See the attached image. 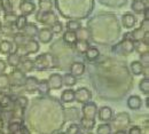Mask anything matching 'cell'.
I'll return each mask as SVG.
<instances>
[{"label": "cell", "mask_w": 149, "mask_h": 134, "mask_svg": "<svg viewBox=\"0 0 149 134\" xmlns=\"http://www.w3.org/2000/svg\"><path fill=\"white\" fill-rule=\"evenodd\" d=\"M33 64H35V68L38 69V70H45V69H49V68H55L57 65L55 58L49 53H45V54L38 55L37 58L33 60Z\"/></svg>", "instance_id": "obj_1"}, {"label": "cell", "mask_w": 149, "mask_h": 134, "mask_svg": "<svg viewBox=\"0 0 149 134\" xmlns=\"http://www.w3.org/2000/svg\"><path fill=\"white\" fill-rule=\"evenodd\" d=\"M39 51V44L33 38L29 39L24 45L22 46H16V51L15 53L19 54L21 58L23 56H28L29 54H35Z\"/></svg>", "instance_id": "obj_2"}, {"label": "cell", "mask_w": 149, "mask_h": 134, "mask_svg": "<svg viewBox=\"0 0 149 134\" xmlns=\"http://www.w3.org/2000/svg\"><path fill=\"white\" fill-rule=\"evenodd\" d=\"M9 81H10V86H15V87H21L24 85V81H25V74L19 69V68H15L9 75Z\"/></svg>", "instance_id": "obj_3"}, {"label": "cell", "mask_w": 149, "mask_h": 134, "mask_svg": "<svg viewBox=\"0 0 149 134\" xmlns=\"http://www.w3.org/2000/svg\"><path fill=\"white\" fill-rule=\"evenodd\" d=\"M36 19H37L38 22L45 24V25H52L53 23H55L56 21H57V16L52 10H48V12L39 10L36 14Z\"/></svg>", "instance_id": "obj_4"}, {"label": "cell", "mask_w": 149, "mask_h": 134, "mask_svg": "<svg viewBox=\"0 0 149 134\" xmlns=\"http://www.w3.org/2000/svg\"><path fill=\"white\" fill-rule=\"evenodd\" d=\"M130 124V116L126 112H120L115 117L112 122V126L116 130H125V127Z\"/></svg>", "instance_id": "obj_5"}, {"label": "cell", "mask_w": 149, "mask_h": 134, "mask_svg": "<svg viewBox=\"0 0 149 134\" xmlns=\"http://www.w3.org/2000/svg\"><path fill=\"white\" fill-rule=\"evenodd\" d=\"M92 99V93L90 90H87L86 87H80L78 88L76 92H74V100L78 102V103H86L88 101H91Z\"/></svg>", "instance_id": "obj_6"}, {"label": "cell", "mask_w": 149, "mask_h": 134, "mask_svg": "<svg viewBox=\"0 0 149 134\" xmlns=\"http://www.w3.org/2000/svg\"><path fill=\"white\" fill-rule=\"evenodd\" d=\"M81 111H83L84 117L90 118V119H95V116H96V112H97V107H96L95 103L88 101V102L84 103Z\"/></svg>", "instance_id": "obj_7"}, {"label": "cell", "mask_w": 149, "mask_h": 134, "mask_svg": "<svg viewBox=\"0 0 149 134\" xmlns=\"http://www.w3.org/2000/svg\"><path fill=\"white\" fill-rule=\"evenodd\" d=\"M47 84H48L49 90H60L63 86L62 76L60 74H52L47 80Z\"/></svg>", "instance_id": "obj_8"}, {"label": "cell", "mask_w": 149, "mask_h": 134, "mask_svg": "<svg viewBox=\"0 0 149 134\" xmlns=\"http://www.w3.org/2000/svg\"><path fill=\"white\" fill-rule=\"evenodd\" d=\"M19 10L23 15H30L35 13L36 10V5L31 0H23L19 2Z\"/></svg>", "instance_id": "obj_9"}, {"label": "cell", "mask_w": 149, "mask_h": 134, "mask_svg": "<svg viewBox=\"0 0 149 134\" xmlns=\"http://www.w3.org/2000/svg\"><path fill=\"white\" fill-rule=\"evenodd\" d=\"M37 37L41 44H48V42H51V40L53 39V32H52L51 29H48V28L39 29V30H38Z\"/></svg>", "instance_id": "obj_10"}, {"label": "cell", "mask_w": 149, "mask_h": 134, "mask_svg": "<svg viewBox=\"0 0 149 134\" xmlns=\"http://www.w3.org/2000/svg\"><path fill=\"white\" fill-rule=\"evenodd\" d=\"M118 47L120 48L122 53H124V54H131L134 51V41L129 38H124L118 44Z\"/></svg>", "instance_id": "obj_11"}, {"label": "cell", "mask_w": 149, "mask_h": 134, "mask_svg": "<svg viewBox=\"0 0 149 134\" xmlns=\"http://www.w3.org/2000/svg\"><path fill=\"white\" fill-rule=\"evenodd\" d=\"M38 83H39V80H38V78H36V77H26L23 86H24V88H25L26 92L33 93V92L37 91Z\"/></svg>", "instance_id": "obj_12"}, {"label": "cell", "mask_w": 149, "mask_h": 134, "mask_svg": "<svg viewBox=\"0 0 149 134\" xmlns=\"http://www.w3.org/2000/svg\"><path fill=\"white\" fill-rule=\"evenodd\" d=\"M97 115H99V119L103 123H107L109 120L112 119V110L111 108L109 107H101L97 111Z\"/></svg>", "instance_id": "obj_13"}, {"label": "cell", "mask_w": 149, "mask_h": 134, "mask_svg": "<svg viewBox=\"0 0 149 134\" xmlns=\"http://www.w3.org/2000/svg\"><path fill=\"white\" fill-rule=\"evenodd\" d=\"M38 30L39 29L35 23H26V25L24 26V29L22 31H23V35H25L28 38H35V37H37Z\"/></svg>", "instance_id": "obj_14"}, {"label": "cell", "mask_w": 149, "mask_h": 134, "mask_svg": "<svg viewBox=\"0 0 149 134\" xmlns=\"http://www.w3.org/2000/svg\"><path fill=\"white\" fill-rule=\"evenodd\" d=\"M146 33H147V32H145L141 28H138V29H134L133 32H127V33H125V37H124V38H129V39H131V40H133V41H139V40H142V39H143Z\"/></svg>", "instance_id": "obj_15"}, {"label": "cell", "mask_w": 149, "mask_h": 134, "mask_svg": "<svg viewBox=\"0 0 149 134\" xmlns=\"http://www.w3.org/2000/svg\"><path fill=\"white\" fill-rule=\"evenodd\" d=\"M122 23H123L124 28L132 29V28H134V25L136 23V19H135V16L132 13H125L122 16Z\"/></svg>", "instance_id": "obj_16"}, {"label": "cell", "mask_w": 149, "mask_h": 134, "mask_svg": "<svg viewBox=\"0 0 149 134\" xmlns=\"http://www.w3.org/2000/svg\"><path fill=\"white\" fill-rule=\"evenodd\" d=\"M127 107L132 110H138L142 107V100L139 95H131L127 99Z\"/></svg>", "instance_id": "obj_17"}, {"label": "cell", "mask_w": 149, "mask_h": 134, "mask_svg": "<svg viewBox=\"0 0 149 134\" xmlns=\"http://www.w3.org/2000/svg\"><path fill=\"white\" fill-rule=\"evenodd\" d=\"M85 72V64L81 62H74L70 67V74H72L74 76L79 77L84 75Z\"/></svg>", "instance_id": "obj_18"}, {"label": "cell", "mask_w": 149, "mask_h": 134, "mask_svg": "<svg viewBox=\"0 0 149 134\" xmlns=\"http://www.w3.org/2000/svg\"><path fill=\"white\" fill-rule=\"evenodd\" d=\"M148 6L145 3L143 0H133L132 1V5H131V8L133 9V12L135 14H142L143 10L147 8Z\"/></svg>", "instance_id": "obj_19"}, {"label": "cell", "mask_w": 149, "mask_h": 134, "mask_svg": "<svg viewBox=\"0 0 149 134\" xmlns=\"http://www.w3.org/2000/svg\"><path fill=\"white\" fill-rule=\"evenodd\" d=\"M21 62H22V58L16 53H9L7 56V61H6V63H8L13 68H19Z\"/></svg>", "instance_id": "obj_20"}, {"label": "cell", "mask_w": 149, "mask_h": 134, "mask_svg": "<svg viewBox=\"0 0 149 134\" xmlns=\"http://www.w3.org/2000/svg\"><path fill=\"white\" fill-rule=\"evenodd\" d=\"M134 51H136L139 54H143V53H148L149 52V45L148 42L143 41V40H139V41H134Z\"/></svg>", "instance_id": "obj_21"}, {"label": "cell", "mask_w": 149, "mask_h": 134, "mask_svg": "<svg viewBox=\"0 0 149 134\" xmlns=\"http://www.w3.org/2000/svg\"><path fill=\"white\" fill-rule=\"evenodd\" d=\"M131 71L135 76H140L145 72V67L141 64L140 61H133L131 63Z\"/></svg>", "instance_id": "obj_22"}, {"label": "cell", "mask_w": 149, "mask_h": 134, "mask_svg": "<svg viewBox=\"0 0 149 134\" xmlns=\"http://www.w3.org/2000/svg\"><path fill=\"white\" fill-rule=\"evenodd\" d=\"M74 47H76V51H77L78 53H80V54H85L86 51H87L88 47H90V44H88L87 40H78V39H77V41L74 42Z\"/></svg>", "instance_id": "obj_23"}, {"label": "cell", "mask_w": 149, "mask_h": 134, "mask_svg": "<svg viewBox=\"0 0 149 134\" xmlns=\"http://www.w3.org/2000/svg\"><path fill=\"white\" fill-rule=\"evenodd\" d=\"M63 41L68 45H74V42L77 41V33L76 31H69L67 30L63 33Z\"/></svg>", "instance_id": "obj_24"}, {"label": "cell", "mask_w": 149, "mask_h": 134, "mask_svg": "<svg viewBox=\"0 0 149 134\" xmlns=\"http://www.w3.org/2000/svg\"><path fill=\"white\" fill-rule=\"evenodd\" d=\"M19 65H21V70H22L24 74L30 72V71H32V69H35L33 60H31V58H25V60H23Z\"/></svg>", "instance_id": "obj_25"}, {"label": "cell", "mask_w": 149, "mask_h": 134, "mask_svg": "<svg viewBox=\"0 0 149 134\" xmlns=\"http://www.w3.org/2000/svg\"><path fill=\"white\" fill-rule=\"evenodd\" d=\"M62 81H63L64 86L72 87L77 84V77L74 76L72 74H65L64 76H62Z\"/></svg>", "instance_id": "obj_26"}, {"label": "cell", "mask_w": 149, "mask_h": 134, "mask_svg": "<svg viewBox=\"0 0 149 134\" xmlns=\"http://www.w3.org/2000/svg\"><path fill=\"white\" fill-rule=\"evenodd\" d=\"M13 49V44L8 40H1L0 41V53L3 55H8L9 53H12Z\"/></svg>", "instance_id": "obj_27"}, {"label": "cell", "mask_w": 149, "mask_h": 134, "mask_svg": "<svg viewBox=\"0 0 149 134\" xmlns=\"http://www.w3.org/2000/svg\"><path fill=\"white\" fill-rule=\"evenodd\" d=\"M85 56H86V58L88 61L93 62V61H95L96 58L100 56V51L96 47H88V49L85 53Z\"/></svg>", "instance_id": "obj_28"}, {"label": "cell", "mask_w": 149, "mask_h": 134, "mask_svg": "<svg viewBox=\"0 0 149 134\" xmlns=\"http://www.w3.org/2000/svg\"><path fill=\"white\" fill-rule=\"evenodd\" d=\"M80 126L85 128L86 131H91L95 127V119H90L86 117H83L80 119Z\"/></svg>", "instance_id": "obj_29"}, {"label": "cell", "mask_w": 149, "mask_h": 134, "mask_svg": "<svg viewBox=\"0 0 149 134\" xmlns=\"http://www.w3.org/2000/svg\"><path fill=\"white\" fill-rule=\"evenodd\" d=\"M61 100L64 103H71L74 101V91L72 90H65L61 94Z\"/></svg>", "instance_id": "obj_30"}, {"label": "cell", "mask_w": 149, "mask_h": 134, "mask_svg": "<svg viewBox=\"0 0 149 134\" xmlns=\"http://www.w3.org/2000/svg\"><path fill=\"white\" fill-rule=\"evenodd\" d=\"M26 23H28V19H26V15H19L16 17V21H15V28L19 30V31H22L23 29H24V26L26 25Z\"/></svg>", "instance_id": "obj_31"}, {"label": "cell", "mask_w": 149, "mask_h": 134, "mask_svg": "<svg viewBox=\"0 0 149 134\" xmlns=\"http://www.w3.org/2000/svg\"><path fill=\"white\" fill-rule=\"evenodd\" d=\"M16 17H17V15L15 14L14 10H13V12H9V13H5V15H3L5 24H7V25H13V24L15 23V21H16Z\"/></svg>", "instance_id": "obj_32"}, {"label": "cell", "mask_w": 149, "mask_h": 134, "mask_svg": "<svg viewBox=\"0 0 149 134\" xmlns=\"http://www.w3.org/2000/svg\"><path fill=\"white\" fill-rule=\"evenodd\" d=\"M10 87L9 77L6 74H0V90H8Z\"/></svg>", "instance_id": "obj_33"}, {"label": "cell", "mask_w": 149, "mask_h": 134, "mask_svg": "<svg viewBox=\"0 0 149 134\" xmlns=\"http://www.w3.org/2000/svg\"><path fill=\"white\" fill-rule=\"evenodd\" d=\"M112 132V128H111V125L109 124H101L97 126L96 128V133L97 134H111Z\"/></svg>", "instance_id": "obj_34"}, {"label": "cell", "mask_w": 149, "mask_h": 134, "mask_svg": "<svg viewBox=\"0 0 149 134\" xmlns=\"http://www.w3.org/2000/svg\"><path fill=\"white\" fill-rule=\"evenodd\" d=\"M12 103V99L5 93L0 92V107L1 108H8Z\"/></svg>", "instance_id": "obj_35"}, {"label": "cell", "mask_w": 149, "mask_h": 134, "mask_svg": "<svg viewBox=\"0 0 149 134\" xmlns=\"http://www.w3.org/2000/svg\"><path fill=\"white\" fill-rule=\"evenodd\" d=\"M0 7L3 10V13H9V12L14 10L10 0H0Z\"/></svg>", "instance_id": "obj_36"}, {"label": "cell", "mask_w": 149, "mask_h": 134, "mask_svg": "<svg viewBox=\"0 0 149 134\" xmlns=\"http://www.w3.org/2000/svg\"><path fill=\"white\" fill-rule=\"evenodd\" d=\"M29 39L31 38H28L25 35H23V33H15L14 35V41H15V44H16V46H22V45H24Z\"/></svg>", "instance_id": "obj_37"}, {"label": "cell", "mask_w": 149, "mask_h": 134, "mask_svg": "<svg viewBox=\"0 0 149 134\" xmlns=\"http://www.w3.org/2000/svg\"><path fill=\"white\" fill-rule=\"evenodd\" d=\"M139 88H140V91H141L143 94L148 95V93H149V79H148V77L143 78V79L140 81V84H139Z\"/></svg>", "instance_id": "obj_38"}, {"label": "cell", "mask_w": 149, "mask_h": 134, "mask_svg": "<svg viewBox=\"0 0 149 134\" xmlns=\"http://www.w3.org/2000/svg\"><path fill=\"white\" fill-rule=\"evenodd\" d=\"M39 10L48 12L52 10V1L51 0H39Z\"/></svg>", "instance_id": "obj_39"}, {"label": "cell", "mask_w": 149, "mask_h": 134, "mask_svg": "<svg viewBox=\"0 0 149 134\" xmlns=\"http://www.w3.org/2000/svg\"><path fill=\"white\" fill-rule=\"evenodd\" d=\"M37 91L39 92V93H41V94H46V93H48L49 87H48L47 80H39V83H38Z\"/></svg>", "instance_id": "obj_40"}, {"label": "cell", "mask_w": 149, "mask_h": 134, "mask_svg": "<svg viewBox=\"0 0 149 134\" xmlns=\"http://www.w3.org/2000/svg\"><path fill=\"white\" fill-rule=\"evenodd\" d=\"M65 26H67V30H69V31H77L81 28V24L78 21H68Z\"/></svg>", "instance_id": "obj_41"}, {"label": "cell", "mask_w": 149, "mask_h": 134, "mask_svg": "<svg viewBox=\"0 0 149 134\" xmlns=\"http://www.w3.org/2000/svg\"><path fill=\"white\" fill-rule=\"evenodd\" d=\"M21 122H10L9 124H8V126H7V128H8V133H12V134H15L17 131L19 130V127H21Z\"/></svg>", "instance_id": "obj_42"}, {"label": "cell", "mask_w": 149, "mask_h": 134, "mask_svg": "<svg viewBox=\"0 0 149 134\" xmlns=\"http://www.w3.org/2000/svg\"><path fill=\"white\" fill-rule=\"evenodd\" d=\"M28 103H29L28 99H26L25 96H23V95H19L16 99H15V104H16L19 108H22V109L26 108Z\"/></svg>", "instance_id": "obj_43"}, {"label": "cell", "mask_w": 149, "mask_h": 134, "mask_svg": "<svg viewBox=\"0 0 149 134\" xmlns=\"http://www.w3.org/2000/svg\"><path fill=\"white\" fill-rule=\"evenodd\" d=\"M62 30H63V25H62V23L58 22V21H56L55 23H53V24L51 25V31L53 32V35H54V33H55V35L61 33Z\"/></svg>", "instance_id": "obj_44"}, {"label": "cell", "mask_w": 149, "mask_h": 134, "mask_svg": "<svg viewBox=\"0 0 149 134\" xmlns=\"http://www.w3.org/2000/svg\"><path fill=\"white\" fill-rule=\"evenodd\" d=\"M65 134H81V130H80V126L77 125V124H72L68 127Z\"/></svg>", "instance_id": "obj_45"}, {"label": "cell", "mask_w": 149, "mask_h": 134, "mask_svg": "<svg viewBox=\"0 0 149 134\" xmlns=\"http://www.w3.org/2000/svg\"><path fill=\"white\" fill-rule=\"evenodd\" d=\"M140 62H141V64L147 69L149 65V52L148 53H143V54H140V60H139Z\"/></svg>", "instance_id": "obj_46"}, {"label": "cell", "mask_w": 149, "mask_h": 134, "mask_svg": "<svg viewBox=\"0 0 149 134\" xmlns=\"http://www.w3.org/2000/svg\"><path fill=\"white\" fill-rule=\"evenodd\" d=\"M140 28L145 31V32H147L149 33V19H142V22H141V25H140Z\"/></svg>", "instance_id": "obj_47"}, {"label": "cell", "mask_w": 149, "mask_h": 134, "mask_svg": "<svg viewBox=\"0 0 149 134\" xmlns=\"http://www.w3.org/2000/svg\"><path fill=\"white\" fill-rule=\"evenodd\" d=\"M127 134H142V130L139 126H132Z\"/></svg>", "instance_id": "obj_48"}, {"label": "cell", "mask_w": 149, "mask_h": 134, "mask_svg": "<svg viewBox=\"0 0 149 134\" xmlns=\"http://www.w3.org/2000/svg\"><path fill=\"white\" fill-rule=\"evenodd\" d=\"M15 134H31V133H30V131H29V128H28L26 126H24V125H21L19 130Z\"/></svg>", "instance_id": "obj_49"}, {"label": "cell", "mask_w": 149, "mask_h": 134, "mask_svg": "<svg viewBox=\"0 0 149 134\" xmlns=\"http://www.w3.org/2000/svg\"><path fill=\"white\" fill-rule=\"evenodd\" d=\"M6 68H7V63H6V61L0 60V74H3L5 70H6Z\"/></svg>", "instance_id": "obj_50"}, {"label": "cell", "mask_w": 149, "mask_h": 134, "mask_svg": "<svg viewBox=\"0 0 149 134\" xmlns=\"http://www.w3.org/2000/svg\"><path fill=\"white\" fill-rule=\"evenodd\" d=\"M143 19H149V8L147 7L145 10H143Z\"/></svg>", "instance_id": "obj_51"}, {"label": "cell", "mask_w": 149, "mask_h": 134, "mask_svg": "<svg viewBox=\"0 0 149 134\" xmlns=\"http://www.w3.org/2000/svg\"><path fill=\"white\" fill-rule=\"evenodd\" d=\"M115 134H127V133L125 132V130H117V131L115 132Z\"/></svg>", "instance_id": "obj_52"}, {"label": "cell", "mask_w": 149, "mask_h": 134, "mask_svg": "<svg viewBox=\"0 0 149 134\" xmlns=\"http://www.w3.org/2000/svg\"><path fill=\"white\" fill-rule=\"evenodd\" d=\"M146 106H147V108H149V99L146 100Z\"/></svg>", "instance_id": "obj_53"}, {"label": "cell", "mask_w": 149, "mask_h": 134, "mask_svg": "<svg viewBox=\"0 0 149 134\" xmlns=\"http://www.w3.org/2000/svg\"><path fill=\"white\" fill-rule=\"evenodd\" d=\"M143 1H145V3L149 7V0H143Z\"/></svg>", "instance_id": "obj_54"}, {"label": "cell", "mask_w": 149, "mask_h": 134, "mask_svg": "<svg viewBox=\"0 0 149 134\" xmlns=\"http://www.w3.org/2000/svg\"><path fill=\"white\" fill-rule=\"evenodd\" d=\"M2 29V24H1V22H0V30Z\"/></svg>", "instance_id": "obj_55"}, {"label": "cell", "mask_w": 149, "mask_h": 134, "mask_svg": "<svg viewBox=\"0 0 149 134\" xmlns=\"http://www.w3.org/2000/svg\"><path fill=\"white\" fill-rule=\"evenodd\" d=\"M56 134H65V133H63V132H58V133H56Z\"/></svg>", "instance_id": "obj_56"}, {"label": "cell", "mask_w": 149, "mask_h": 134, "mask_svg": "<svg viewBox=\"0 0 149 134\" xmlns=\"http://www.w3.org/2000/svg\"><path fill=\"white\" fill-rule=\"evenodd\" d=\"M85 134H92L91 132H87V133H85Z\"/></svg>", "instance_id": "obj_57"}, {"label": "cell", "mask_w": 149, "mask_h": 134, "mask_svg": "<svg viewBox=\"0 0 149 134\" xmlns=\"http://www.w3.org/2000/svg\"><path fill=\"white\" fill-rule=\"evenodd\" d=\"M8 134H12V133H8Z\"/></svg>", "instance_id": "obj_58"}]
</instances>
